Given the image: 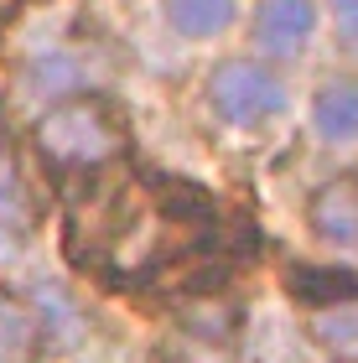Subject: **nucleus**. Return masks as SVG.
I'll return each instance as SVG.
<instances>
[{"instance_id": "obj_1", "label": "nucleus", "mask_w": 358, "mask_h": 363, "mask_svg": "<svg viewBox=\"0 0 358 363\" xmlns=\"http://www.w3.org/2000/svg\"><path fill=\"white\" fill-rule=\"evenodd\" d=\"M208 99L229 125H265L286 109V84L259 62H223L208 84Z\"/></svg>"}, {"instance_id": "obj_2", "label": "nucleus", "mask_w": 358, "mask_h": 363, "mask_svg": "<svg viewBox=\"0 0 358 363\" xmlns=\"http://www.w3.org/2000/svg\"><path fill=\"white\" fill-rule=\"evenodd\" d=\"M42 151L57 161V167H99V161L115 151V130H109L94 109H57L52 120L42 125Z\"/></svg>"}, {"instance_id": "obj_3", "label": "nucleus", "mask_w": 358, "mask_h": 363, "mask_svg": "<svg viewBox=\"0 0 358 363\" xmlns=\"http://www.w3.org/2000/svg\"><path fill=\"white\" fill-rule=\"evenodd\" d=\"M317 31V6L312 0H259L254 11V37L270 57H296Z\"/></svg>"}, {"instance_id": "obj_4", "label": "nucleus", "mask_w": 358, "mask_h": 363, "mask_svg": "<svg viewBox=\"0 0 358 363\" xmlns=\"http://www.w3.org/2000/svg\"><path fill=\"white\" fill-rule=\"evenodd\" d=\"M306 223H312L317 239L337 244V250H358V182H332L312 197L306 208Z\"/></svg>"}, {"instance_id": "obj_5", "label": "nucleus", "mask_w": 358, "mask_h": 363, "mask_svg": "<svg viewBox=\"0 0 358 363\" xmlns=\"http://www.w3.org/2000/svg\"><path fill=\"white\" fill-rule=\"evenodd\" d=\"M286 291H291V301L317 306V311L353 306L358 301V275L353 270H337V265H291L286 270Z\"/></svg>"}, {"instance_id": "obj_6", "label": "nucleus", "mask_w": 358, "mask_h": 363, "mask_svg": "<svg viewBox=\"0 0 358 363\" xmlns=\"http://www.w3.org/2000/svg\"><path fill=\"white\" fill-rule=\"evenodd\" d=\"M312 130L328 145H353L358 140V78H337V84H328L317 94Z\"/></svg>"}, {"instance_id": "obj_7", "label": "nucleus", "mask_w": 358, "mask_h": 363, "mask_svg": "<svg viewBox=\"0 0 358 363\" xmlns=\"http://www.w3.org/2000/svg\"><path fill=\"white\" fill-rule=\"evenodd\" d=\"M161 11H167L172 31H182L192 42L218 37V31L234 26V0H161Z\"/></svg>"}, {"instance_id": "obj_8", "label": "nucleus", "mask_w": 358, "mask_h": 363, "mask_svg": "<svg viewBox=\"0 0 358 363\" xmlns=\"http://www.w3.org/2000/svg\"><path fill=\"white\" fill-rule=\"evenodd\" d=\"M31 337H37V322L16 301H0V363H21L31 353Z\"/></svg>"}, {"instance_id": "obj_9", "label": "nucleus", "mask_w": 358, "mask_h": 363, "mask_svg": "<svg viewBox=\"0 0 358 363\" xmlns=\"http://www.w3.org/2000/svg\"><path fill=\"white\" fill-rule=\"evenodd\" d=\"M332 16H337V37L358 52V0H332Z\"/></svg>"}, {"instance_id": "obj_10", "label": "nucleus", "mask_w": 358, "mask_h": 363, "mask_svg": "<svg viewBox=\"0 0 358 363\" xmlns=\"http://www.w3.org/2000/svg\"><path fill=\"white\" fill-rule=\"evenodd\" d=\"M11 203H16V177H11L6 161H0V213H6Z\"/></svg>"}]
</instances>
